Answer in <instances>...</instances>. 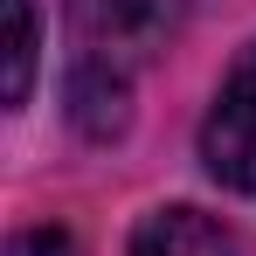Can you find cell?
I'll return each mask as SVG.
<instances>
[{"mask_svg":"<svg viewBox=\"0 0 256 256\" xmlns=\"http://www.w3.org/2000/svg\"><path fill=\"white\" fill-rule=\"evenodd\" d=\"M194 0H70V97H76V118L90 132H111L125 118V90L132 76L180 35Z\"/></svg>","mask_w":256,"mask_h":256,"instance_id":"cell-1","label":"cell"},{"mask_svg":"<svg viewBox=\"0 0 256 256\" xmlns=\"http://www.w3.org/2000/svg\"><path fill=\"white\" fill-rule=\"evenodd\" d=\"M201 160H208V173L222 187L256 194V48L214 90L208 118H201Z\"/></svg>","mask_w":256,"mask_h":256,"instance_id":"cell-2","label":"cell"},{"mask_svg":"<svg viewBox=\"0 0 256 256\" xmlns=\"http://www.w3.org/2000/svg\"><path fill=\"white\" fill-rule=\"evenodd\" d=\"M132 256H236V242L201 208H152L132 228Z\"/></svg>","mask_w":256,"mask_h":256,"instance_id":"cell-3","label":"cell"},{"mask_svg":"<svg viewBox=\"0 0 256 256\" xmlns=\"http://www.w3.org/2000/svg\"><path fill=\"white\" fill-rule=\"evenodd\" d=\"M35 76V0H7V104L28 97Z\"/></svg>","mask_w":256,"mask_h":256,"instance_id":"cell-4","label":"cell"},{"mask_svg":"<svg viewBox=\"0 0 256 256\" xmlns=\"http://www.w3.org/2000/svg\"><path fill=\"white\" fill-rule=\"evenodd\" d=\"M7 256H84L62 228H28V236H14V250Z\"/></svg>","mask_w":256,"mask_h":256,"instance_id":"cell-5","label":"cell"}]
</instances>
